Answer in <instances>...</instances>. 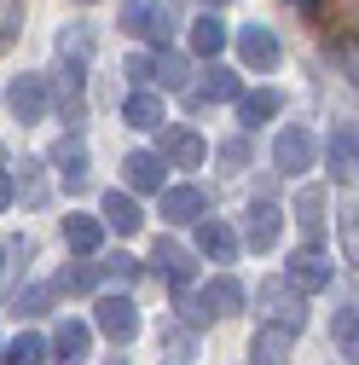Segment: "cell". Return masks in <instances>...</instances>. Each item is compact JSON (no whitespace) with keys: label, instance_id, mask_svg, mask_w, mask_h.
<instances>
[{"label":"cell","instance_id":"cell-1","mask_svg":"<svg viewBox=\"0 0 359 365\" xmlns=\"http://www.w3.org/2000/svg\"><path fill=\"white\" fill-rule=\"evenodd\" d=\"M93 325L122 348V342H133L140 336V307H133L128 296H99V307H93Z\"/></svg>","mask_w":359,"mask_h":365},{"label":"cell","instance_id":"cell-2","mask_svg":"<svg viewBox=\"0 0 359 365\" xmlns=\"http://www.w3.org/2000/svg\"><path fill=\"white\" fill-rule=\"evenodd\" d=\"M122 29L168 53V35H174V12L162 6V0H151V6H128V12H122Z\"/></svg>","mask_w":359,"mask_h":365},{"label":"cell","instance_id":"cell-3","mask_svg":"<svg viewBox=\"0 0 359 365\" xmlns=\"http://www.w3.org/2000/svg\"><path fill=\"white\" fill-rule=\"evenodd\" d=\"M273 168H279L284 180H301V174L313 168V133H307V128H284V133H279V145H273Z\"/></svg>","mask_w":359,"mask_h":365},{"label":"cell","instance_id":"cell-4","mask_svg":"<svg viewBox=\"0 0 359 365\" xmlns=\"http://www.w3.org/2000/svg\"><path fill=\"white\" fill-rule=\"evenodd\" d=\"M261 302L273 307V319H266V325H284V331H301V325H307V302H301V290H290L284 279L261 284Z\"/></svg>","mask_w":359,"mask_h":365},{"label":"cell","instance_id":"cell-5","mask_svg":"<svg viewBox=\"0 0 359 365\" xmlns=\"http://www.w3.org/2000/svg\"><path fill=\"white\" fill-rule=\"evenodd\" d=\"M284 284L301 290V296H307V290H325V284H331V261H325L319 250H296L290 267H284Z\"/></svg>","mask_w":359,"mask_h":365},{"label":"cell","instance_id":"cell-6","mask_svg":"<svg viewBox=\"0 0 359 365\" xmlns=\"http://www.w3.org/2000/svg\"><path fill=\"white\" fill-rule=\"evenodd\" d=\"M296 336L301 331H284V325H261L249 336V365H284L296 354Z\"/></svg>","mask_w":359,"mask_h":365},{"label":"cell","instance_id":"cell-7","mask_svg":"<svg viewBox=\"0 0 359 365\" xmlns=\"http://www.w3.org/2000/svg\"><path fill=\"white\" fill-rule=\"evenodd\" d=\"M6 105H12L18 122H41L47 116V76H18L6 87Z\"/></svg>","mask_w":359,"mask_h":365},{"label":"cell","instance_id":"cell-8","mask_svg":"<svg viewBox=\"0 0 359 365\" xmlns=\"http://www.w3.org/2000/svg\"><path fill=\"white\" fill-rule=\"evenodd\" d=\"M238 58H244L249 70H273V64H279V35L266 29V24L238 29Z\"/></svg>","mask_w":359,"mask_h":365},{"label":"cell","instance_id":"cell-9","mask_svg":"<svg viewBox=\"0 0 359 365\" xmlns=\"http://www.w3.org/2000/svg\"><path fill=\"white\" fill-rule=\"evenodd\" d=\"M353 163H359V140H353V122H342V128H331V145H325V168L336 186L353 180Z\"/></svg>","mask_w":359,"mask_h":365},{"label":"cell","instance_id":"cell-10","mask_svg":"<svg viewBox=\"0 0 359 365\" xmlns=\"http://www.w3.org/2000/svg\"><path fill=\"white\" fill-rule=\"evenodd\" d=\"M87 354H93V325H81V319H64V325L53 331V359H58V365H81Z\"/></svg>","mask_w":359,"mask_h":365},{"label":"cell","instance_id":"cell-11","mask_svg":"<svg viewBox=\"0 0 359 365\" xmlns=\"http://www.w3.org/2000/svg\"><path fill=\"white\" fill-rule=\"evenodd\" d=\"M279 232H284V215H279V203L255 197V203H249V220H244V238H249L255 250H273V244H279Z\"/></svg>","mask_w":359,"mask_h":365},{"label":"cell","instance_id":"cell-12","mask_svg":"<svg viewBox=\"0 0 359 365\" xmlns=\"http://www.w3.org/2000/svg\"><path fill=\"white\" fill-rule=\"evenodd\" d=\"M203 157H209V145L197 140L192 128L162 133V168H203Z\"/></svg>","mask_w":359,"mask_h":365},{"label":"cell","instance_id":"cell-13","mask_svg":"<svg viewBox=\"0 0 359 365\" xmlns=\"http://www.w3.org/2000/svg\"><path fill=\"white\" fill-rule=\"evenodd\" d=\"M157 197H162V220H168V226H192V220H203V209H209L197 186H168V192H157Z\"/></svg>","mask_w":359,"mask_h":365},{"label":"cell","instance_id":"cell-14","mask_svg":"<svg viewBox=\"0 0 359 365\" xmlns=\"http://www.w3.org/2000/svg\"><path fill=\"white\" fill-rule=\"evenodd\" d=\"M197 250H203L209 261H238V232H232L227 220L203 215V220H197Z\"/></svg>","mask_w":359,"mask_h":365},{"label":"cell","instance_id":"cell-15","mask_svg":"<svg viewBox=\"0 0 359 365\" xmlns=\"http://www.w3.org/2000/svg\"><path fill=\"white\" fill-rule=\"evenodd\" d=\"M151 261H157V272H162V279H168V284H180V290H186V284H192V272H197L192 250H180V244H168V238H157Z\"/></svg>","mask_w":359,"mask_h":365},{"label":"cell","instance_id":"cell-16","mask_svg":"<svg viewBox=\"0 0 359 365\" xmlns=\"http://www.w3.org/2000/svg\"><path fill=\"white\" fill-rule=\"evenodd\" d=\"M122 174L133 192H162V157L157 151H128L122 157Z\"/></svg>","mask_w":359,"mask_h":365},{"label":"cell","instance_id":"cell-17","mask_svg":"<svg viewBox=\"0 0 359 365\" xmlns=\"http://www.w3.org/2000/svg\"><path fill=\"white\" fill-rule=\"evenodd\" d=\"M99 226H116L122 238H133V232L145 226V215H140V203H133L128 192H105V220H99Z\"/></svg>","mask_w":359,"mask_h":365},{"label":"cell","instance_id":"cell-18","mask_svg":"<svg viewBox=\"0 0 359 365\" xmlns=\"http://www.w3.org/2000/svg\"><path fill=\"white\" fill-rule=\"evenodd\" d=\"M122 122H128V128H162L168 116H162V99H157V93L133 87V93H128V105H122Z\"/></svg>","mask_w":359,"mask_h":365},{"label":"cell","instance_id":"cell-19","mask_svg":"<svg viewBox=\"0 0 359 365\" xmlns=\"http://www.w3.org/2000/svg\"><path fill=\"white\" fill-rule=\"evenodd\" d=\"M64 244H70L76 255H93V250L105 244V226H99L93 215H64Z\"/></svg>","mask_w":359,"mask_h":365},{"label":"cell","instance_id":"cell-20","mask_svg":"<svg viewBox=\"0 0 359 365\" xmlns=\"http://www.w3.org/2000/svg\"><path fill=\"white\" fill-rule=\"evenodd\" d=\"M53 168L70 180V192L87 186V145H81V140H58V145H53Z\"/></svg>","mask_w":359,"mask_h":365},{"label":"cell","instance_id":"cell-21","mask_svg":"<svg viewBox=\"0 0 359 365\" xmlns=\"http://www.w3.org/2000/svg\"><path fill=\"white\" fill-rule=\"evenodd\" d=\"M197 105H227V99H238V76L227 70V64H209V76H203V87L192 93Z\"/></svg>","mask_w":359,"mask_h":365},{"label":"cell","instance_id":"cell-22","mask_svg":"<svg viewBox=\"0 0 359 365\" xmlns=\"http://www.w3.org/2000/svg\"><path fill=\"white\" fill-rule=\"evenodd\" d=\"M93 284H99V267H93V261H70L47 290H53V296H87Z\"/></svg>","mask_w":359,"mask_h":365},{"label":"cell","instance_id":"cell-23","mask_svg":"<svg viewBox=\"0 0 359 365\" xmlns=\"http://www.w3.org/2000/svg\"><path fill=\"white\" fill-rule=\"evenodd\" d=\"M227 41H232V29L220 24L214 12H203V18L192 24V47H197L203 58H214V53H227Z\"/></svg>","mask_w":359,"mask_h":365},{"label":"cell","instance_id":"cell-24","mask_svg":"<svg viewBox=\"0 0 359 365\" xmlns=\"http://www.w3.org/2000/svg\"><path fill=\"white\" fill-rule=\"evenodd\" d=\"M284 110V93H273V87H255V93H238V116L255 128V122H266V116H279Z\"/></svg>","mask_w":359,"mask_h":365},{"label":"cell","instance_id":"cell-25","mask_svg":"<svg viewBox=\"0 0 359 365\" xmlns=\"http://www.w3.org/2000/svg\"><path fill=\"white\" fill-rule=\"evenodd\" d=\"M296 220H301V238H307V250H313V238H319V226H325V192H301L296 197Z\"/></svg>","mask_w":359,"mask_h":365},{"label":"cell","instance_id":"cell-26","mask_svg":"<svg viewBox=\"0 0 359 365\" xmlns=\"http://www.w3.org/2000/svg\"><path fill=\"white\" fill-rule=\"evenodd\" d=\"M157 348H162L168 359H192V354H197V336H192V325H180V319H168V325L157 331Z\"/></svg>","mask_w":359,"mask_h":365},{"label":"cell","instance_id":"cell-27","mask_svg":"<svg viewBox=\"0 0 359 365\" xmlns=\"http://www.w3.org/2000/svg\"><path fill=\"white\" fill-rule=\"evenodd\" d=\"M186 76H192V64L180 58V53H157L151 58V81H162L168 93H174V87H186Z\"/></svg>","mask_w":359,"mask_h":365},{"label":"cell","instance_id":"cell-28","mask_svg":"<svg viewBox=\"0 0 359 365\" xmlns=\"http://www.w3.org/2000/svg\"><path fill=\"white\" fill-rule=\"evenodd\" d=\"M12 313H18V319H41V313H53V290H47V284L18 290V296H12Z\"/></svg>","mask_w":359,"mask_h":365},{"label":"cell","instance_id":"cell-29","mask_svg":"<svg viewBox=\"0 0 359 365\" xmlns=\"http://www.w3.org/2000/svg\"><path fill=\"white\" fill-rule=\"evenodd\" d=\"M41 354H47V342H41V336H12L6 342V365H41Z\"/></svg>","mask_w":359,"mask_h":365},{"label":"cell","instance_id":"cell-30","mask_svg":"<svg viewBox=\"0 0 359 365\" xmlns=\"http://www.w3.org/2000/svg\"><path fill=\"white\" fill-rule=\"evenodd\" d=\"M336 348H342L348 359H353V348H359V331H353V307H342V313H336Z\"/></svg>","mask_w":359,"mask_h":365},{"label":"cell","instance_id":"cell-31","mask_svg":"<svg viewBox=\"0 0 359 365\" xmlns=\"http://www.w3.org/2000/svg\"><path fill=\"white\" fill-rule=\"evenodd\" d=\"M24 203H47V180H41V163H24Z\"/></svg>","mask_w":359,"mask_h":365},{"label":"cell","instance_id":"cell-32","mask_svg":"<svg viewBox=\"0 0 359 365\" xmlns=\"http://www.w3.org/2000/svg\"><path fill=\"white\" fill-rule=\"evenodd\" d=\"M18 255H29V238H6V244H0V284H6V272H12Z\"/></svg>","mask_w":359,"mask_h":365},{"label":"cell","instance_id":"cell-33","mask_svg":"<svg viewBox=\"0 0 359 365\" xmlns=\"http://www.w3.org/2000/svg\"><path fill=\"white\" fill-rule=\"evenodd\" d=\"M122 70H128V81H133V87H145V81H151V58H145V53H133Z\"/></svg>","mask_w":359,"mask_h":365},{"label":"cell","instance_id":"cell-34","mask_svg":"<svg viewBox=\"0 0 359 365\" xmlns=\"http://www.w3.org/2000/svg\"><path fill=\"white\" fill-rule=\"evenodd\" d=\"M220 163H232V168H244V163H249V145H244V140H227V145H220Z\"/></svg>","mask_w":359,"mask_h":365},{"label":"cell","instance_id":"cell-35","mask_svg":"<svg viewBox=\"0 0 359 365\" xmlns=\"http://www.w3.org/2000/svg\"><path fill=\"white\" fill-rule=\"evenodd\" d=\"M12 24H18V0H0V41L12 35Z\"/></svg>","mask_w":359,"mask_h":365},{"label":"cell","instance_id":"cell-36","mask_svg":"<svg viewBox=\"0 0 359 365\" xmlns=\"http://www.w3.org/2000/svg\"><path fill=\"white\" fill-rule=\"evenodd\" d=\"M12 197H18V186H12V180H6V168H0V215L12 209Z\"/></svg>","mask_w":359,"mask_h":365},{"label":"cell","instance_id":"cell-37","mask_svg":"<svg viewBox=\"0 0 359 365\" xmlns=\"http://www.w3.org/2000/svg\"><path fill=\"white\" fill-rule=\"evenodd\" d=\"M110 272H116V279H133L140 267H133V255H116V261H110Z\"/></svg>","mask_w":359,"mask_h":365},{"label":"cell","instance_id":"cell-38","mask_svg":"<svg viewBox=\"0 0 359 365\" xmlns=\"http://www.w3.org/2000/svg\"><path fill=\"white\" fill-rule=\"evenodd\" d=\"M203 6H209V12H214V6H232V0H203Z\"/></svg>","mask_w":359,"mask_h":365},{"label":"cell","instance_id":"cell-39","mask_svg":"<svg viewBox=\"0 0 359 365\" xmlns=\"http://www.w3.org/2000/svg\"><path fill=\"white\" fill-rule=\"evenodd\" d=\"M110 365H128V359H110Z\"/></svg>","mask_w":359,"mask_h":365},{"label":"cell","instance_id":"cell-40","mask_svg":"<svg viewBox=\"0 0 359 365\" xmlns=\"http://www.w3.org/2000/svg\"><path fill=\"white\" fill-rule=\"evenodd\" d=\"M81 6H93V0H81Z\"/></svg>","mask_w":359,"mask_h":365},{"label":"cell","instance_id":"cell-41","mask_svg":"<svg viewBox=\"0 0 359 365\" xmlns=\"http://www.w3.org/2000/svg\"><path fill=\"white\" fill-rule=\"evenodd\" d=\"M0 163H6V151H0Z\"/></svg>","mask_w":359,"mask_h":365}]
</instances>
